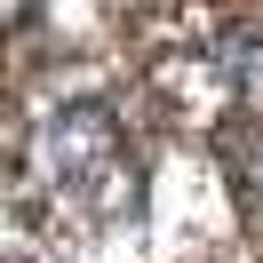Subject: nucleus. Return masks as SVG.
<instances>
[{
    "label": "nucleus",
    "instance_id": "f257e3e1",
    "mask_svg": "<svg viewBox=\"0 0 263 263\" xmlns=\"http://www.w3.org/2000/svg\"><path fill=\"white\" fill-rule=\"evenodd\" d=\"M48 167L88 215H104V223L136 215V167H128L112 104H64L56 128H48Z\"/></svg>",
    "mask_w": 263,
    "mask_h": 263
},
{
    "label": "nucleus",
    "instance_id": "f03ea898",
    "mask_svg": "<svg viewBox=\"0 0 263 263\" xmlns=\"http://www.w3.org/2000/svg\"><path fill=\"white\" fill-rule=\"evenodd\" d=\"M231 72H239V104H263V40H255V48H239V64H231Z\"/></svg>",
    "mask_w": 263,
    "mask_h": 263
},
{
    "label": "nucleus",
    "instance_id": "7ed1b4c3",
    "mask_svg": "<svg viewBox=\"0 0 263 263\" xmlns=\"http://www.w3.org/2000/svg\"><path fill=\"white\" fill-rule=\"evenodd\" d=\"M247 183H255V192H263V144L247 152Z\"/></svg>",
    "mask_w": 263,
    "mask_h": 263
},
{
    "label": "nucleus",
    "instance_id": "20e7f679",
    "mask_svg": "<svg viewBox=\"0 0 263 263\" xmlns=\"http://www.w3.org/2000/svg\"><path fill=\"white\" fill-rule=\"evenodd\" d=\"M8 16H24V0H8Z\"/></svg>",
    "mask_w": 263,
    "mask_h": 263
}]
</instances>
